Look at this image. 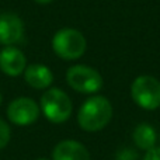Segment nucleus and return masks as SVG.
I'll return each instance as SVG.
<instances>
[{
  "mask_svg": "<svg viewBox=\"0 0 160 160\" xmlns=\"http://www.w3.org/2000/svg\"><path fill=\"white\" fill-rule=\"evenodd\" d=\"M112 118V105L102 96L90 97L83 102L78 114V122L86 132L101 131Z\"/></svg>",
  "mask_w": 160,
  "mask_h": 160,
  "instance_id": "f257e3e1",
  "label": "nucleus"
},
{
  "mask_svg": "<svg viewBox=\"0 0 160 160\" xmlns=\"http://www.w3.org/2000/svg\"><path fill=\"white\" fill-rule=\"evenodd\" d=\"M41 110L48 121L53 124H62L72 115V100L61 88H49L41 97Z\"/></svg>",
  "mask_w": 160,
  "mask_h": 160,
  "instance_id": "f03ea898",
  "label": "nucleus"
},
{
  "mask_svg": "<svg viewBox=\"0 0 160 160\" xmlns=\"http://www.w3.org/2000/svg\"><path fill=\"white\" fill-rule=\"evenodd\" d=\"M53 52L65 61H75L83 56L87 48L86 38L75 28H62L52 38Z\"/></svg>",
  "mask_w": 160,
  "mask_h": 160,
  "instance_id": "7ed1b4c3",
  "label": "nucleus"
},
{
  "mask_svg": "<svg viewBox=\"0 0 160 160\" xmlns=\"http://www.w3.org/2000/svg\"><path fill=\"white\" fill-rule=\"evenodd\" d=\"M133 101L143 110H156L160 107V82L153 76H138L131 86Z\"/></svg>",
  "mask_w": 160,
  "mask_h": 160,
  "instance_id": "20e7f679",
  "label": "nucleus"
},
{
  "mask_svg": "<svg viewBox=\"0 0 160 160\" xmlns=\"http://www.w3.org/2000/svg\"><path fill=\"white\" fill-rule=\"evenodd\" d=\"M66 82L73 90L84 94L97 93L102 88L104 80L98 70L86 65H75L66 72Z\"/></svg>",
  "mask_w": 160,
  "mask_h": 160,
  "instance_id": "39448f33",
  "label": "nucleus"
},
{
  "mask_svg": "<svg viewBox=\"0 0 160 160\" xmlns=\"http://www.w3.org/2000/svg\"><path fill=\"white\" fill-rule=\"evenodd\" d=\"M39 107L32 98L18 97L13 100L7 107V117L10 122L18 127H28L34 124L39 117Z\"/></svg>",
  "mask_w": 160,
  "mask_h": 160,
  "instance_id": "423d86ee",
  "label": "nucleus"
},
{
  "mask_svg": "<svg viewBox=\"0 0 160 160\" xmlns=\"http://www.w3.org/2000/svg\"><path fill=\"white\" fill-rule=\"evenodd\" d=\"M24 38L22 20L14 13L0 14V44L4 47H14Z\"/></svg>",
  "mask_w": 160,
  "mask_h": 160,
  "instance_id": "0eeeda50",
  "label": "nucleus"
},
{
  "mask_svg": "<svg viewBox=\"0 0 160 160\" xmlns=\"http://www.w3.org/2000/svg\"><path fill=\"white\" fill-rule=\"evenodd\" d=\"M27 68L25 55L16 47H4L0 51V70L7 76H20Z\"/></svg>",
  "mask_w": 160,
  "mask_h": 160,
  "instance_id": "6e6552de",
  "label": "nucleus"
},
{
  "mask_svg": "<svg viewBox=\"0 0 160 160\" xmlns=\"http://www.w3.org/2000/svg\"><path fill=\"white\" fill-rule=\"evenodd\" d=\"M52 160H91L83 143L72 139L62 141L53 148Z\"/></svg>",
  "mask_w": 160,
  "mask_h": 160,
  "instance_id": "1a4fd4ad",
  "label": "nucleus"
},
{
  "mask_svg": "<svg viewBox=\"0 0 160 160\" xmlns=\"http://www.w3.org/2000/svg\"><path fill=\"white\" fill-rule=\"evenodd\" d=\"M24 79L28 86H31L34 88H38V90H42V88H48L52 84L53 75L48 66L34 63L25 68Z\"/></svg>",
  "mask_w": 160,
  "mask_h": 160,
  "instance_id": "9d476101",
  "label": "nucleus"
},
{
  "mask_svg": "<svg viewBox=\"0 0 160 160\" xmlns=\"http://www.w3.org/2000/svg\"><path fill=\"white\" fill-rule=\"evenodd\" d=\"M133 142H135L136 148L142 150H150L155 148L156 141H158V133H156L155 128L150 127L149 124H139L138 127L133 129Z\"/></svg>",
  "mask_w": 160,
  "mask_h": 160,
  "instance_id": "9b49d317",
  "label": "nucleus"
},
{
  "mask_svg": "<svg viewBox=\"0 0 160 160\" xmlns=\"http://www.w3.org/2000/svg\"><path fill=\"white\" fill-rule=\"evenodd\" d=\"M10 136H11V131L10 127L7 125V122L0 119V150L4 149L10 142Z\"/></svg>",
  "mask_w": 160,
  "mask_h": 160,
  "instance_id": "f8f14e48",
  "label": "nucleus"
},
{
  "mask_svg": "<svg viewBox=\"0 0 160 160\" xmlns=\"http://www.w3.org/2000/svg\"><path fill=\"white\" fill-rule=\"evenodd\" d=\"M115 160H138V153L131 148H121L115 153Z\"/></svg>",
  "mask_w": 160,
  "mask_h": 160,
  "instance_id": "ddd939ff",
  "label": "nucleus"
},
{
  "mask_svg": "<svg viewBox=\"0 0 160 160\" xmlns=\"http://www.w3.org/2000/svg\"><path fill=\"white\" fill-rule=\"evenodd\" d=\"M143 160H160V148H153L148 150Z\"/></svg>",
  "mask_w": 160,
  "mask_h": 160,
  "instance_id": "4468645a",
  "label": "nucleus"
},
{
  "mask_svg": "<svg viewBox=\"0 0 160 160\" xmlns=\"http://www.w3.org/2000/svg\"><path fill=\"white\" fill-rule=\"evenodd\" d=\"M34 2H37L38 4H49V3H52L53 0H34Z\"/></svg>",
  "mask_w": 160,
  "mask_h": 160,
  "instance_id": "2eb2a0df",
  "label": "nucleus"
},
{
  "mask_svg": "<svg viewBox=\"0 0 160 160\" xmlns=\"http://www.w3.org/2000/svg\"><path fill=\"white\" fill-rule=\"evenodd\" d=\"M37 160H49V159H45V158H41V159H37Z\"/></svg>",
  "mask_w": 160,
  "mask_h": 160,
  "instance_id": "dca6fc26",
  "label": "nucleus"
},
{
  "mask_svg": "<svg viewBox=\"0 0 160 160\" xmlns=\"http://www.w3.org/2000/svg\"><path fill=\"white\" fill-rule=\"evenodd\" d=\"M0 105H2V94H0Z\"/></svg>",
  "mask_w": 160,
  "mask_h": 160,
  "instance_id": "f3484780",
  "label": "nucleus"
}]
</instances>
